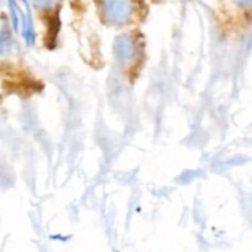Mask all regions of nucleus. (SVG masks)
I'll return each mask as SVG.
<instances>
[{"label": "nucleus", "mask_w": 252, "mask_h": 252, "mask_svg": "<svg viewBox=\"0 0 252 252\" xmlns=\"http://www.w3.org/2000/svg\"><path fill=\"white\" fill-rule=\"evenodd\" d=\"M60 0H31V3L38 9H50L55 6Z\"/></svg>", "instance_id": "20e7f679"}, {"label": "nucleus", "mask_w": 252, "mask_h": 252, "mask_svg": "<svg viewBox=\"0 0 252 252\" xmlns=\"http://www.w3.org/2000/svg\"><path fill=\"white\" fill-rule=\"evenodd\" d=\"M101 10L111 23L125 24L131 19L134 4L132 0H101Z\"/></svg>", "instance_id": "f257e3e1"}, {"label": "nucleus", "mask_w": 252, "mask_h": 252, "mask_svg": "<svg viewBox=\"0 0 252 252\" xmlns=\"http://www.w3.org/2000/svg\"><path fill=\"white\" fill-rule=\"evenodd\" d=\"M115 52L118 53V58L124 61H129L131 58L132 53H134L132 41H130L127 36H121V38L115 45Z\"/></svg>", "instance_id": "f03ea898"}, {"label": "nucleus", "mask_w": 252, "mask_h": 252, "mask_svg": "<svg viewBox=\"0 0 252 252\" xmlns=\"http://www.w3.org/2000/svg\"><path fill=\"white\" fill-rule=\"evenodd\" d=\"M4 1H5V0H0V5H1V4H3Z\"/></svg>", "instance_id": "423d86ee"}, {"label": "nucleus", "mask_w": 252, "mask_h": 252, "mask_svg": "<svg viewBox=\"0 0 252 252\" xmlns=\"http://www.w3.org/2000/svg\"><path fill=\"white\" fill-rule=\"evenodd\" d=\"M234 1L240 4V5H249V4H252V0H234Z\"/></svg>", "instance_id": "39448f33"}, {"label": "nucleus", "mask_w": 252, "mask_h": 252, "mask_svg": "<svg viewBox=\"0 0 252 252\" xmlns=\"http://www.w3.org/2000/svg\"><path fill=\"white\" fill-rule=\"evenodd\" d=\"M11 47V37L8 29L0 25V55L8 53Z\"/></svg>", "instance_id": "7ed1b4c3"}]
</instances>
